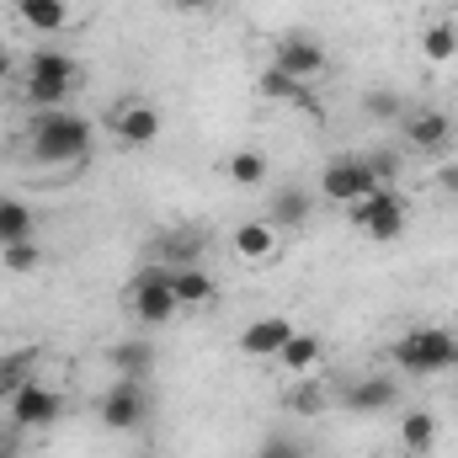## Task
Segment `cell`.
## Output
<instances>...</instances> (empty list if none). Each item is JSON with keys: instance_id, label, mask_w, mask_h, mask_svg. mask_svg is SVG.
Returning a JSON list of instances; mask_svg holds the SVG:
<instances>
[{"instance_id": "cell-14", "label": "cell", "mask_w": 458, "mask_h": 458, "mask_svg": "<svg viewBox=\"0 0 458 458\" xmlns=\"http://www.w3.org/2000/svg\"><path fill=\"white\" fill-rule=\"evenodd\" d=\"M310 208H315V198H310L304 187H272L267 225H272V229H299L304 219H310Z\"/></svg>"}, {"instance_id": "cell-24", "label": "cell", "mask_w": 458, "mask_h": 458, "mask_svg": "<svg viewBox=\"0 0 458 458\" xmlns=\"http://www.w3.org/2000/svg\"><path fill=\"white\" fill-rule=\"evenodd\" d=\"M113 368H117V378H149V368H155V346H144V342L113 346Z\"/></svg>"}, {"instance_id": "cell-19", "label": "cell", "mask_w": 458, "mask_h": 458, "mask_svg": "<svg viewBox=\"0 0 458 458\" xmlns=\"http://www.w3.org/2000/svg\"><path fill=\"white\" fill-rule=\"evenodd\" d=\"M432 443H437V416L432 411H405L400 416V448L405 454H432Z\"/></svg>"}, {"instance_id": "cell-16", "label": "cell", "mask_w": 458, "mask_h": 458, "mask_svg": "<svg viewBox=\"0 0 458 458\" xmlns=\"http://www.w3.org/2000/svg\"><path fill=\"white\" fill-rule=\"evenodd\" d=\"M234 256L240 261H272L277 256V229L267 225V219H245V225L234 229Z\"/></svg>"}, {"instance_id": "cell-20", "label": "cell", "mask_w": 458, "mask_h": 458, "mask_svg": "<svg viewBox=\"0 0 458 458\" xmlns=\"http://www.w3.org/2000/svg\"><path fill=\"white\" fill-rule=\"evenodd\" d=\"M38 234V214L16 198H0V245H21Z\"/></svg>"}, {"instance_id": "cell-35", "label": "cell", "mask_w": 458, "mask_h": 458, "mask_svg": "<svg viewBox=\"0 0 458 458\" xmlns=\"http://www.w3.org/2000/svg\"><path fill=\"white\" fill-rule=\"evenodd\" d=\"M0 458H16V443L11 437H0Z\"/></svg>"}, {"instance_id": "cell-34", "label": "cell", "mask_w": 458, "mask_h": 458, "mask_svg": "<svg viewBox=\"0 0 458 458\" xmlns=\"http://www.w3.org/2000/svg\"><path fill=\"white\" fill-rule=\"evenodd\" d=\"M176 5H182V11H208L214 0H176Z\"/></svg>"}, {"instance_id": "cell-17", "label": "cell", "mask_w": 458, "mask_h": 458, "mask_svg": "<svg viewBox=\"0 0 458 458\" xmlns=\"http://www.w3.org/2000/svg\"><path fill=\"white\" fill-rule=\"evenodd\" d=\"M320 357H326V346H320V336H315V331H293V336H288V346L277 352V362H283L288 373H299V378H310V373L320 368Z\"/></svg>"}, {"instance_id": "cell-18", "label": "cell", "mask_w": 458, "mask_h": 458, "mask_svg": "<svg viewBox=\"0 0 458 458\" xmlns=\"http://www.w3.org/2000/svg\"><path fill=\"white\" fill-rule=\"evenodd\" d=\"M16 16L32 27V32H64L70 27V0H16Z\"/></svg>"}, {"instance_id": "cell-32", "label": "cell", "mask_w": 458, "mask_h": 458, "mask_svg": "<svg viewBox=\"0 0 458 458\" xmlns=\"http://www.w3.org/2000/svg\"><path fill=\"white\" fill-rule=\"evenodd\" d=\"M437 187H443L448 198H458V160H448V165H437Z\"/></svg>"}, {"instance_id": "cell-4", "label": "cell", "mask_w": 458, "mask_h": 458, "mask_svg": "<svg viewBox=\"0 0 458 458\" xmlns=\"http://www.w3.org/2000/svg\"><path fill=\"white\" fill-rule=\"evenodd\" d=\"M133 315L144 320V326H165V320H176V293H171V267L165 261H155V267H144L139 277H133Z\"/></svg>"}, {"instance_id": "cell-30", "label": "cell", "mask_w": 458, "mask_h": 458, "mask_svg": "<svg viewBox=\"0 0 458 458\" xmlns=\"http://www.w3.org/2000/svg\"><path fill=\"white\" fill-rule=\"evenodd\" d=\"M256 458H310V454H304L293 437H267V443L256 448Z\"/></svg>"}, {"instance_id": "cell-31", "label": "cell", "mask_w": 458, "mask_h": 458, "mask_svg": "<svg viewBox=\"0 0 458 458\" xmlns=\"http://www.w3.org/2000/svg\"><path fill=\"white\" fill-rule=\"evenodd\" d=\"M368 113L373 117H400V102H394L389 91H373V97H368Z\"/></svg>"}, {"instance_id": "cell-7", "label": "cell", "mask_w": 458, "mask_h": 458, "mask_svg": "<svg viewBox=\"0 0 458 458\" xmlns=\"http://www.w3.org/2000/svg\"><path fill=\"white\" fill-rule=\"evenodd\" d=\"M272 70H283L288 81H320L326 75V43L320 38H310V32H293V38H283L277 48H272Z\"/></svg>"}, {"instance_id": "cell-22", "label": "cell", "mask_w": 458, "mask_h": 458, "mask_svg": "<svg viewBox=\"0 0 458 458\" xmlns=\"http://www.w3.org/2000/svg\"><path fill=\"white\" fill-rule=\"evenodd\" d=\"M421 59H432V64H448L458 59V21H432L427 32H421Z\"/></svg>"}, {"instance_id": "cell-11", "label": "cell", "mask_w": 458, "mask_h": 458, "mask_svg": "<svg viewBox=\"0 0 458 458\" xmlns=\"http://www.w3.org/2000/svg\"><path fill=\"white\" fill-rule=\"evenodd\" d=\"M400 133H405V144L411 149H427V155H443L448 149V139H454V123H448V113H405L400 117Z\"/></svg>"}, {"instance_id": "cell-10", "label": "cell", "mask_w": 458, "mask_h": 458, "mask_svg": "<svg viewBox=\"0 0 458 458\" xmlns=\"http://www.w3.org/2000/svg\"><path fill=\"white\" fill-rule=\"evenodd\" d=\"M288 336H293V320L288 315H261V320H250L240 331V352L256 357V362H267V357H277L288 346Z\"/></svg>"}, {"instance_id": "cell-29", "label": "cell", "mask_w": 458, "mask_h": 458, "mask_svg": "<svg viewBox=\"0 0 458 458\" xmlns=\"http://www.w3.org/2000/svg\"><path fill=\"white\" fill-rule=\"evenodd\" d=\"M288 411H293V416H320V411H326V394H320V384H299V389L288 394Z\"/></svg>"}, {"instance_id": "cell-12", "label": "cell", "mask_w": 458, "mask_h": 458, "mask_svg": "<svg viewBox=\"0 0 458 458\" xmlns=\"http://www.w3.org/2000/svg\"><path fill=\"white\" fill-rule=\"evenodd\" d=\"M171 293H176L182 310H208L219 299V283L203 267H171Z\"/></svg>"}, {"instance_id": "cell-25", "label": "cell", "mask_w": 458, "mask_h": 458, "mask_svg": "<svg viewBox=\"0 0 458 458\" xmlns=\"http://www.w3.org/2000/svg\"><path fill=\"white\" fill-rule=\"evenodd\" d=\"M21 91H27V102H38V107L48 113V107H64V102H70L75 81H38V75H27V81H21Z\"/></svg>"}, {"instance_id": "cell-23", "label": "cell", "mask_w": 458, "mask_h": 458, "mask_svg": "<svg viewBox=\"0 0 458 458\" xmlns=\"http://www.w3.org/2000/svg\"><path fill=\"white\" fill-rule=\"evenodd\" d=\"M225 176L229 187H261L267 182V155L261 149H234L225 160Z\"/></svg>"}, {"instance_id": "cell-8", "label": "cell", "mask_w": 458, "mask_h": 458, "mask_svg": "<svg viewBox=\"0 0 458 458\" xmlns=\"http://www.w3.org/2000/svg\"><path fill=\"white\" fill-rule=\"evenodd\" d=\"M107 128H113V139L123 149H149L160 139V113L149 102H139V97H123L113 107V117H107Z\"/></svg>"}, {"instance_id": "cell-15", "label": "cell", "mask_w": 458, "mask_h": 458, "mask_svg": "<svg viewBox=\"0 0 458 458\" xmlns=\"http://www.w3.org/2000/svg\"><path fill=\"white\" fill-rule=\"evenodd\" d=\"M394 400H400V389H394V378H384V373H373V378H357V384L346 389V411H357V416L389 411Z\"/></svg>"}, {"instance_id": "cell-1", "label": "cell", "mask_w": 458, "mask_h": 458, "mask_svg": "<svg viewBox=\"0 0 458 458\" xmlns=\"http://www.w3.org/2000/svg\"><path fill=\"white\" fill-rule=\"evenodd\" d=\"M32 160L38 165H70V160H86L91 155V123L70 107H48V113L32 117Z\"/></svg>"}, {"instance_id": "cell-33", "label": "cell", "mask_w": 458, "mask_h": 458, "mask_svg": "<svg viewBox=\"0 0 458 458\" xmlns=\"http://www.w3.org/2000/svg\"><path fill=\"white\" fill-rule=\"evenodd\" d=\"M11 75H16V54H5V48H0V86H5Z\"/></svg>"}, {"instance_id": "cell-9", "label": "cell", "mask_w": 458, "mask_h": 458, "mask_svg": "<svg viewBox=\"0 0 458 458\" xmlns=\"http://www.w3.org/2000/svg\"><path fill=\"white\" fill-rule=\"evenodd\" d=\"M59 411H64V400L48 389V384H21L16 394H11V427L16 432H43V427H54L59 421Z\"/></svg>"}, {"instance_id": "cell-6", "label": "cell", "mask_w": 458, "mask_h": 458, "mask_svg": "<svg viewBox=\"0 0 458 458\" xmlns=\"http://www.w3.org/2000/svg\"><path fill=\"white\" fill-rule=\"evenodd\" d=\"M373 187H384L378 176H373V165L362 160V155H342V160H331L326 171H320V192L331 198V203H357V198H368Z\"/></svg>"}, {"instance_id": "cell-21", "label": "cell", "mask_w": 458, "mask_h": 458, "mask_svg": "<svg viewBox=\"0 0 458 458\" xmlns=\"http://www.w3.org/2000/svg\"><path fill=\"white\" fill-rule=\"evenodd\" d=\"M27 75H38V81H81V64L70 54H59V48H38V54H27Z\"/></svg>"}, {"instance_id": "cell-13", "label": "cell", "mask_w": 458, "mask_h": 458, "mask_svg": "<svg viewBox=\"0 0 458 458\" xmlns=\"http://www.w3.org/2000/svg\"><path fill=\"white\" fill-rule=\"evenodd\" d=\"M261 97L288 102L293 113H304V117H315V123H320V102H315V91H310L304 81H288L283 70H267V75H261Z\"/></svg>"}, {"instance_id": "cell-27", "label": "cell", "mask_w": 458, "mask_h": 458, "mask_svg": "<svg viewBox=\"0 0 458 458\" xmlns=\"http://www.w3.org/2000/svg\"><path fill=\"white\" fill-rule=\"evenodd\" d=\"M27 378H32V352H11V357H0V400H11Z\"/></svg>"}, {"instance_id": "cell-5", "label": "cell", "mask_w": 458, "mask_h": 458, "mask_svg": "<svg viewBox=\"0 0 458 458\" xmlns=\"http://www.w3.org/2000/svg\"><path fill=\"white\" fill-rule=\"evenodd\" d=\"M97 416H102L107 432H133V427H144V416H149V384H144V378H117L113 389L97 400Z\"/></svg>"}, {"instance_id": "cell-3", "label": "cell", "mask_w": 458, "mask_h": 458, "mask_svg": "<svg viewBox=\"0 0 458 458\" xmlns=\"http://www.w3.org/2000/svg\"><path fill=\"white\" fill-rule=\"evenodd\" d=\"M346 219H352V229H362L368 240H400L405 234V203H400L394 187H373L368 198L346 203Z\"/></svg>"}, {"instance_id": "cell-2", "label": "cell", "mask_w": 458, "mask_h": 458, "mask_svg": "<svg viewBox=\"0 0 458 458\" xmlns=\"http://www.w3.org/2000/svg\"><path fill=\"white\" fill-rule=\"evenodd\" d=\"M394 362H400V373H411V378L448 373V368H458V336L443 331V326H416V331H405V336L394 342Z\"/></svg>"}, {"instance_id": "cell-28", "label": "cell", "mask_w": 458, "mask_h": 458, "mask_svg": "<svg viewBox=\"0 0 458 458\" xmlns=\"http://www.w3.org/2000/svg\"><path fill=\"white\" fill-rule=\"evenodd\" d=\"M0 261H5V272H38L43 267V250L32 240H21V245H0Z\"/></svg>"}, {"instance_id": "cell-26", "label": "cell", "mask_w": 458, "mask_h": 458, "mask_svg": "<svg viewBox=\"0 0 458 458\" xmlns=\"http://www.w3.org/2000/svg\"><path fill=\"white\" fill-rule=\"evenodd\" d=\"M160 250H165L176 267H198V256H203V234H198V229H176V234L160 240Z\"/></svg>"}]
</instances>
